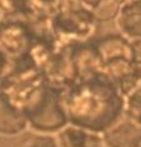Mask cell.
I'll return each mask as SVG.
<instances>
[{
	"instance_id": "obj_1",
	"label": "cell",
	"mask_w": 141,
	"mask_h": 147,
	"mask_svg": "<svg viewBox=\"0 0 141 147\" xmlns=\"http://www.w3.org/2000/svg\"><path fill=\"white\" fill-rule=\"evenodd\" d=\"M68 124L102 134L125 113V96L104 72L78 78L63 92Z\"/></svg>"
},
{
	"instance_id": "obj_2",
	"label": "cell",
	"mask_w": 141,
	"mask_h": 147,
	"mask_svg": "<svg viewBox=\"0 0 141 147\" xmlns=\"http://www.w3.org/2000/svg\"><path fill=\"white\" fill-rule=\"evenodd\" d=\"M63 89L46 82L24 109L28 129L34 132L56 135L68 124L63 104Z\"/></svg>"
},
{
	"instance_id": "obj_3",
	"label": "cell",
	"mask_w": 141,
	"mask_h": 147,
	"mask_svg": "<svg viewBox=\"0 0 141 147\" xmlns=\"http://www.w3.org/2000/svg\"><path fill=\"white\" fill-rule=\"evenodd\" d=\"M104 147H136L141 142V124L124 113L102 132Z\"/></svg>"
},
{
	"instance_id": "obj_4",
	"label": "cell",
	"mask_w": 141,
	"mask_h": 147,
	"mask_svg": "<svg viewBox=\"0 0 141 147\" xmlns=\"http://www.w3.org/2000/svg\"><path fill=\"white\" fill-rule=\"evenodd\" d=\"M28 130L24 110L0 90V136L16 137Z\"/></svg>"
},
{
	"instance_id": "obj_5",
	"label": "cell",
	"mask_w": 141,
	"mask_h": 147,
	"mask_svg": "<svg viewBox=\"0 0 141 147\" xmlns=\"http://www.w3.org/2000/svg\"><path fill=\"white\" fill-rule=\"evenodd\" d=\"M115 26L130 41L141 40V0H126L120 4L114 19Z\"/></svg>"
},
{
	"instance_id": "obj_6",
	"label": "cell",
	"mask_w": 141,
	"mask_h": 147,
	"mask_svg": "<svg viewBox=\"0 0 141 147\" xmlns=\"http://www.w3.org/2000/svg\"><path fill=\"white\" fill-rule=\"evenodd\" d=\"M61 147H104L102 134L67 124L56 134Z\"/></svg>"
},
{
	"instance_id": "obj_7",
	"label": "cell",
	"mask_w": 141,
	"mask_h": 147,
	"mask_svg": "<svg viewBox=\"0 0 141 147\" xmlns=\"http://www.w3.org/2000/svg\"><path fill=\"white\" fill-rule=\"evenodd\" d=\"M125 113L141 124V80L125 95Z\"/></svg>"
},
{
	"instance_id": "obj_8",
	"label": "cell",
	"mask_w": 141,
	"mask_h": 147,
	"mask_svg": "<svg viewBox=\"0 0 141 147\" xmlns=\"http://www.w3.org/2000/svg\"><path fill=\"white\" fill-rule=\"evenodd\" d=\"M20 147H61L56 135L34 132L28 136Z\"/></svg>"
},
{
	"instance_id": "obj_9",
	"label": "cell",
	"mask_w": 141,
	"mask_h": 147,
	"mask_svg": "<svg viewBox=\"0 0 141 147\" xmlns=\"http://www.w3.org/2000/svg\"><path fill=\"white\" fill-rule=\"evenodd\" d=\"M77 1H79L83 6H85L87 9H89L93 13V11L99 9L100 6H103L104 4L109 3V1H113V0H77Z\"/></svg>"
},
{
	"instance_id": "obj_10",
	"label": "cell",
	"mask_w": 141,
	"mask_h": 147,
	"mask_svg": "<svg viewBox=\"0 0 141 147\" xmlns=\"http://www.w3.org/2000/svg\"><path fill=\"white\" fill-rule=\"evenodd\" d=\"M136 147H141V142H140V144H139L138 146H136Z\"/></svg>"
}]
</instances>
